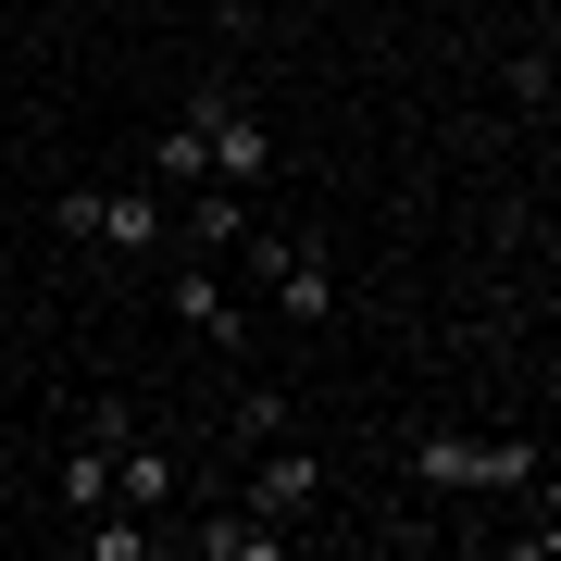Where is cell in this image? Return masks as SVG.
Wrapping results in <instances>:
<instances>
[{"label":"cell","instance_id":"8992f818","mask_svg":"<svg viewBox=\"0 0 561 561\" xmlns=\"http://www.w3.org/2000/svg\"><path fill=\"white\" fill-rule=\"evenodd\" d=\"M162 300H175V324L201 350H238L250 324H238V287H225V262H201V250H162Z\"/></svg>","mask_w":561,"mask_h":561},{"label":"cell","instance_id":"5bb4252c","mask_svg":"<svg viewBox=\"0 0 561 561\" xmlns=\"http://www.w3.org/2000/svg\"><path fill=\"white\" fill-rule=\"evenodd\" d=\"M125 13H175V0H125Z\"/></svg>","mask_w":561,"mask_h":561},{"label":"cell","instance_id":"9a60e30c","mask_svg":"<svg viewBox=\"0 0 561 561\" xmlns=\"http://www.w3.org/2000/svg\"><path fill=\"white\" fill-rule=\"evenodd\" d=\"M38 13H62V0H38Z\"/></svg>","mask_w":561,"mask_h":561},{"label":"cell","instance_id":"4fadbf2b","mask_svg":"<svg viewBox=\"0 0 561 561\" xmlns=\"http://www.w3.org/2000/svg\"><path fill=\"white\" fill-rule=\"evenodd\" d=\"M76 437H101V449H125V437H138V412H125V400H76Z\"/></svg>","mask_w":561,"mask_h":561},{"label":"cell","instance_id":"7a4b0ae2","mask_svg":"<svg viewBox=\"0 0 561 561\" xmlns=\"http://www.w3.org/2000/svg\"><path fill=\"white\" fill-rule=\"evenodd\" d=\"M412 486H437V500H474V486H537V437H461V424H437V437H412Z\"/></svg>","mask_w":561,"mask_h":561},{"label":"cell","instance_id":"30bf717a","mask_svg":"<svg viewBox=\"0 0 561 561\" xmlns=\"http://www.w3.org/2000/svg\"><path fill=\"white\" fill-rule=\"evenodd\" d=\"M201 175H213V150H201V101H175V125L150 138V187L175 201V187H201Z\"/></svg>","mask_w":561,"mask_h":561},{"label":"cell","instance_id":"277c9868","mask_svg":"<svg viewBox=\"0 0 561 561\" xmlns=\"http://www.w3.org/2000/svg\"><path fill=\"white\" fill-rule=\"evenodd\" d=\"M238 500H250L262 524H287V537H300V524L324 512V461H312L300 437H262V449H250V486H238Z\"/></svg>","mask_w":561,"mask_h":561},{"label":"cell","instance_id":"9c48e42d","mask_svg":"<svg viewBox=\"0 0 561 561\" xmlns=\"http://www.w3.org/2000/svg\"><path fill=\"white\" fill-rule=\"evenodd\" d=\"M162 549H187V561H275V549H300V537L262 524L250 500H225V512H201V524H162Z\"/></svg>","mask_w":561,"mask_h":561},{"label":"cell","instance_id":"3957f363","mask_svg":"<svg viewBox=\"0 0 561 561\" xmlns=\"http://www.w3.org/2000/svg\"><path fill=\"white\" fill-rule=\"evenodd\" d=\"M225 262H250V275H262V300H275L287 324H337V275H324V250L300 238V225H250Z\"/></svg>","mask_w":561,"mask_h":561},{"label":"cell","instance_id":"52a82bcc","mask_svg":"<svg viewBox=\"0 0 561 561\" xmlns=\"http://www.w3.org/2000/svg\"><path fill=\"white\" fill-rule=\"evenodd\" d=\"M113 500H125V512H150V524H175V500H187V449L138 424V437L113 449Z\"/></svg>","mask_w":561,"mask_h":561},{"label":"cell","instance_id":"6da1fadb","mask_svg":"<svg viewBox=\"0 0 561 561\" xmlns=\"http://www.w3.org/2000/svg\"><path fill=\"white\" fill-rule=\"evenodd\" d=\"M162 225H175V201H162V187H50V238H62V250L162 262Z\"/></svg>","mask_w":561,"mask_h":561},{"label":"cell","instance_id":"5b68a950","mask_svg":"<svg viewBox=\"0 0 561 561\" xmlns=\"http://www.w3.org/2000/svg\"><path fill=\"white\" fill-rule=\"evenodd\" d=\"M187 101H201V150H213L225 187H262V175H275V125H262L238 88H187Z\"/></svg>","mask_w":561,"mask_h":561},{"label":"cell","instance_id":"ba28073f","mask_svg":"<svg viewBox=\"0 0 561 561\" xmlns=\"http://www.w3.org/2000/svg\"><path fill=\"white\" fill-rule=\"evenodd\" d=\"M238 238H250V187H225V175L175 187V225H162V250H201V262H225Z\"/></svg>","mask_w":561,"mask_h":561},{"label":"cell","instance_id":"8fae6325","mask_svg":"<svg viewBox=\"0 0 561 561\" xmlns=\"http://www.w3.org/2000/svg\"><path fill=\"white\" fill-rule=\"evenodd\" d=\"M225 437H238V449L287 437V400H275V387H238V412H225Z\"/></svg>","mask_w":561,"mask_h":561},{"label":"cell","instance_id":"7c38bea8","mask_svg":"<svg viewBox=\"0 0 561 561\" xmlns=\"http://www.w3.org/2000/svg\"><path fill=\"white\" fill-rule=\"evenodd\" d=\"M512 101L549 113V25H537V50H512Z\"/></svg>","mask_w":561,"mask_h":561}]
</instances>
